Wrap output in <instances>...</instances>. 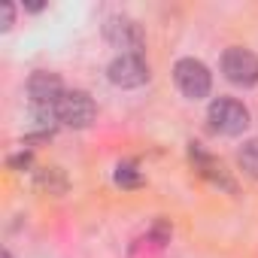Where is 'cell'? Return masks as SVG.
<instances>
[{"label":"cell","instance_id":"obj_1","mask_svg":"<svg viewBox=\"0 0 258 258\" xmlns=\"http://www.w3.org/2000/svg\"><path fill=\"white\" fill-rule=\"evenodd\" d=\"M28 97H31V106L37 112V118H55V103L64 97V82L55 76V73H34L28 79Z\"/></svg>","mask_w":258,"mask_h":258},{"label":"cell","instance_id":"obj_2","mask_svg":"<svg viewBox=\"0 0 258 258\" xmlns=\"http://www.w3.org/2000/svg\"><path fill=\"white\" fill-rule=\"evenodd\" d=\"M173 79H176L179 91H182L185 97H191V100L207 97L210 88H213V73H210V67H207L204 61H198V58H179V61L173 64Z\"/></svg>","mask_w":258,"mask_h":258},{"label":"cell","instance_id":"obj_3","mask_svg":"<svg viewBox=\"0 0 258 258\" xmlns=\"http://www.w3.org/2000/svg\"><path fill=\"white\" fill-rule=\"evenodd\" d=\"M210 127L225 137H237L249 127V109L234 97H219L210 103Z\"/></svg>","mask_w":258,"mask_h":258},{"label":"cell","instance_id":"obj_4","mask_svg":"<svg viewBox=\"0 0 258 258\" xmlns=\"http://www.w3.org/2000/svg\"><path fill=\"white\" fill-rule=\"evenodd\" d=\"M103 37H106L115 49H121V55H143V46H146L143 28H140L134 19H127V16H112V19H106Z\"/></svg>","mask_w":258,"mask_h":258},{"label":"cell","instance_id":"obj_5","mask_svg":"<svg viewBox=\"0 0 258 258\" xmlns=\"http://www.w3.org/2000/svg\"><path fill=\"white\" fill-rule=\"evenodd\" d=\"M97 115V106L88 91H64V97L55 103V118L67 127H88Z\"/></svg>","mask_w":258,"mask_h":258},{"label":"cell","instance_id":"obj_6","mask_svg":"<svg viewBox=\"0 0 258 258\" xmlns=\"http://www.w3.org/2000/svg\"><path fill=\"white\" fill-rule=\"evenodd\" d=\"M222 73L228 82L240 85V88H252L258 85V55L240 46H231L222 55Z\"/></svg>","mask_w":258,"mask_h":258},{"label":"cell","instance_id":"obj_7","mask_svg":"<svg viewBox=\"0 0 258 258\" xmlns=\"http://www.w3.org/2000/svg\"><path fill=\"white\" fill-rule=\"evenodd\" d=\"M106 76L118 88H140L149 82V64L143 55H118L106 67Z\"/></svg>","mask_w":258,"mask_h":258},{"label":"cell","instance_id":"obj_8","mask_svg":"<svg viewBox=\"0 0 258 258\" xmlns=\"http://www.w3.org/2000/svg\"><path fill=\"white\" fill-rule=\"evenodd\" d=\"M191 161H195V167L201 170V176H207L213 185H219V188H225V191H237V185H234L231 176L225 173L222 161H216L213 155H207L201 146H191Z\"/></svg>","mask_w":258,"mask_h":258},{"label":"cell","instance_id":"obj_9","mask_svg":"<svg viewBox=\"0 0 258 258\" xmlns=\"http://www.w3.org/2000/svg\"><path fill=\"white\" fill-rule=\"evenodd\" d=\"M237 161H240V167H243L246 176L258 179V137L249 140V143H243V149L237 152Z\"/></svg>","mask_w":258,"mask_h":258},{"label":"cell","instance_id":"obj_10","mask_svg":"<svg viewBox=\"0 0 258 258\" xmlns=\"http://www.w3.org/2000/svg\"><path fill=\"white\" fill-rule=\"evenodd\" d=\"M37 188H43V191H64L67 188V179H64V173L58 170V167H43L40 173H37Z\"/></svg>","mask_w":258,"mask_h":258},{"label":"cell","instance_id":"obj_11","mask_svg":"<svg viewBox=\"0 0 258 258\" xmlns=\"http://www.w3.org/2000/svg\"><path fill=\"white\" fill-rule=\"evenodd\" d=\"M115 182L121 188H137V185H143V176H140V170H137L134 161H121L115 167Z\"/></svg>","mask_w":258,"mask_h":258},{"label":"cell","instance_id":"obj_12","mask_svg":"<svg viewBox=\"0 0 258 258\" xmlns=\"http://www.w3.org/2000/svg\"><path fill=\"white\" fill-rule=\"evenodd\" d=\"M13 19H16V10H13V4H4V31L13 25Z\"/></svg>","mask_w":258,"mask_h":258},{"label":"cell","instance_id":"obj_13","mask_svg":"<svg viewBox=\"0 0 258 258\" xmlns=\"http://www.w3.org/2000/svg\"><path fill=\"white\" fill-rule=\"evenodd\" d=\"M31 164V152H25V155H16V158H10V167H28Z\"/></svg>","mask_w":258,"mask_h":258},{"label":"cell","instance_id":"obj_14","mask_svg":"<svg viewBox=\"0 0 258 258\" xmlns=\"http://www.w3.org/2000/svg\"><path fill=\"white\" fill-rule=\"evenodd\" d=\"M4 258H13V255H10V252H4Z\"/></svg>","mask_w":258,"mask_h":258}]
</instances>
